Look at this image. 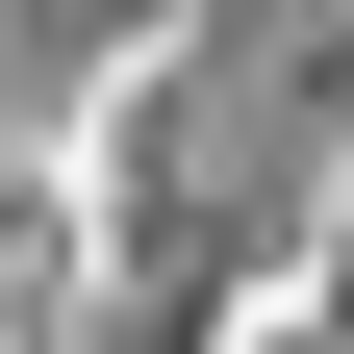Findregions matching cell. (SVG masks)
<instances>
[{"label": "cell", "mask_w": 354, "mask_h": 354, "mask_svg": "<svg viewBox=\"0 0 354 354\" xmlns=\"http://www.w3.org/2000/svg\"><path fill=\"white\" fill-rule=\"evenodd\" d=\"M228 354H329V253H304V279H253V304H228Z\"/></svg>", "instance_id": "cell-1"}]
</instances>
